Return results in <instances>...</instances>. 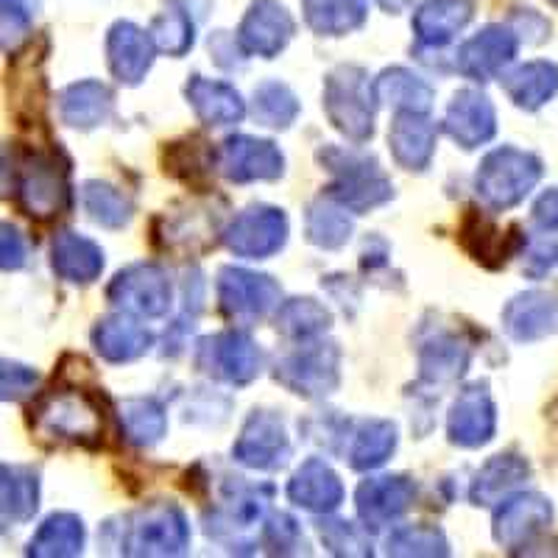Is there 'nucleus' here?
I'll list each match as a JSON object with an SVG mask.
<instances>
[{
	"mask_svg": "<svg viewBox=\"0 0 558 558\" xmlns=\"http://www.w3.org/2000/svg\"><path fill=\"white\" fill-rule=\"evenodd\" d=\"M107 531L118 533L114 545L123 556H182L191 545L187 517L173 502H151L123 517L121 525L109 522Z\"/></svg>",
	"mask_w": 558,
	"mask_h": 558,
	"instance_id": "1",
	"label": "nucleus"
},
{
	"mask_svg": "<svg viewBox=\"0 0 558 558\" xmlns=\"http://www.w3.org/2000/svg\"><path fill=\"white\" fill-rule=\"evenodd\" d=\"M32 425L43 438L59 445L96 447L101 441V408L89 393L76 388H53L32 408Z\"/></svg>",
	"mask_w": 558,
	"mask_h": 558,
	"instance_id": "2",
	"label": "nucleus"
},
{
	"mask_svg": "<svg viewBox=\"0 0 558 558\" xmlns=\"http://www.w3.org/2000/svg\"><path fill=\"white\" fill-rule=\"evenodd\" d=\"M375 84L357 64H341L324 82V109L343 137L366 143L375 134Z\"/></svg>",
	"mask_w": 558,
	"mask_h": 558,
	"instance_id": "3",
	"label": "nucleus"
},
{
	"mask_svg": "<svg viewBox=\"0 0 558 558\" xmlns=\"http://www.w3.org/2000/svg\"><path fill=\"white\" fill-rule=\"evenodd\" d=\"M542 162L520 148L502 146L488 154L475 173V191L492 209H511L525 202L527 193L539 184Z\"/></svg>",
	"mask_w": 558,
	"mask_h": 558,
	"instance_id": "4",
	"label": "nucleus"
},
{
	"mask_svg": "<svg viewBox=\"0 0 558 558\" xmlns=\"http://www.w3.org/2000/svg\"><path fill=\"white\" fill-rule=\"evenodd\" d=\"M318 159L336 177V182L327 187V196L343 204L349 213H368L372 207H380L393 196L391 182L377 168L375 159L347 154L341 148H324V151H318Z\"/></svg>",
	"mask_w": 558,
	"mask_h": 558,
	"instance_id": "5",
	"label": "nucleus"
},
{
	"mask_svg": "<svg viewBox=\"0 0 558 558\" xmlns=\"http://www.w3.org/2000/svg\"><path fill=\"white\" fill-rule=\"evenodd\" d=\"M271 492V486H248L241 477H229L216 511L204 517V531L209 539L221 542L229 550H252L254 542L248 539V533L266 514Z\"/></svg>",
	"mask_w": 558,
	"mask_h": 558,
	"instance_id": "6",
	"label": "nucleus"
},
{
	"mask_svg": "<svg viewBox=\"0 0 558 558\" xmlns=\"http://www.w3.org/2000/svg\"><path fill=\"white\" fill-rule=\"evenodd\" d=\"M68 168L57 154H20L14 162V198L26 216L48 221L68 207Z\"/></svg>",
	"mask_w": 558,
	"mask_h": 558,
	"instance_id": "7",
	"label": "nucleus"
},
{
	"mask_svg": "<svg viewBox=\"0 0 558 558\" xmlns=\"http://www.w3.org/2000/svg\"><path fill=\"white\" fill-rule=\"evenodd\" d=\"M338 366H341V352H338L336 343L318 341L282 357L274 368V377L288 391L316 400V397H327L338 388V383H341Z\"/></svg>",
	"mask_w": 558,
	"mask_h": 558,
	"instance_id": "8",
	"label": "nucleus"
},
{
	"mask_svg": "<svg viewBox=\"0 0 558 558\" xmlns=\"http://www.w3.org/2000/svg\"><path fill=\"white\" fill-rule=\"evenodd\" d=\"M279 286L268 274H254L246 268H221L218 271V305L235 324H257L279 305Z\"/></svg>",
	"mask_w": 558,
	"mask_h": 558,
	"instance_id": "9",
	"label": "nucleus"
},
{
	"mask_svg": "<svg viewBox=\"0 0 558 558\" xmlns=\"http://www.w3.org/2000/svg\"><path fill=\"white\" fill-rule=\"evenodd\" d=\"M109 302L118 311L134 313V316L146 318H162L173 305L171 279L159 266H140L126 268L112 279V286L107 291Z\"/></svg>",
	"mask_w": 558,
	"mask_h": 558,
	"instance_id": "10",
	"label": "nucleus"
},
{
	"mask_svg": "<svg viewBox=\"0 0 558 558\" xmlns=\"http://www.w3.org/2000/svg\"><path fill=\"white\" fill-rule=\"evenodd\" d=\"M223 241H227L229 252L246 257V260L271 257L288 241L286 213L277 207H266V204L248 207L246 213H241L235 221L229 223Z\"/></svg>",
	"mask_w": 558,
	"mask_h": 558,
	"instance_id": "11",
	"label": "nucleus"
},
{
	"mask_svg": "<svg viewBox=\"0 0 558 558\" xmlns=\"http://www.w3.org/2000/svg\"><path fill=\"white\" fill-rule=\"evenodd\" d=\"M198 366L229 386H248L260 375L263 352L246 332H221L202 341Z\"/></svg>",
	"mask_w": 558,
	"mask_h": 558,
	"instance_id": "12",
	"label": "nucleus"
},
{
	"mask_svg": "<svg viewBox=\"0 0 558 558\" xmlns=\"http://www.w3.org/2000/svg\"><path fill=\"white\" fill-rule=\"evenodd\" d=\"M232 456L248 470H282L291 458V438L282 418L271 411H254L243 425Z\"/></svg>",
	"mask_w": 558,
	"mask_h": 558,
	"instance_id": "13",
	"label": "nucleus"
},
{
	"mask_svg": "<svg viewBox=\"0 0 558 558\" xmlns=\"http://www.w3.org/2000/svg\"><path fill=\"white\" fill-rule=\"evenodd\" d=\"M218 168L229 182H266L279 179L286 171V159L271 140H257L248 134H235L221 143Z\"/></svg>",
	"mask_w": 558,
	"mask_h": 558,
	"instance_id": "14",
	"label": "nucleus"
},
{
	"mask_svg": "<svg viewBox=\"0 0 558 558\" xmlns=\"http://www.w3.org/2000/svg\"><path fill=\"white\" fill-rule=\"evenodd\" d=\"M296 23L277 0H254L238 28V45L254 57L274 59L291 43Z\"/></svg>",
	"mask_w": 558,
	"mask_h": 558,
	"instance_id": "15",
	"label": "nucleus"
},
{
	"mask_svg": "<svg viewBox=\"0 0 558 558\" xmlns=\"http://www.w3.org/2000/svg\"><path fill=\"white\" fill-rule=\"evenodd\" d=\"M497 430V408L486 383L463 388L458 400L452 402L450 418H447V433L450 441L458 447H483L495 438Z\"/></svg>",
	"mask_w": 558,
	"mask_h": 558,
	"instance_id": "16",
	"label": "nucleus"
},
{
	"mask_svg": "<svg viewBox=\"0 0 558 558\" xmlns=\"http://www.w3.org/2000/svg\"><path fill=\"white\" fill-rule=\"evenodd\" d=\"M416 502V483L402 475H386L363 481L355 495L357 517L366 527L380 531L400 520L408 508Z\"/></svg>",
	"mask_w": 558,
	"mask_h": 558,
	"instance_id": "17",
	"label": "nucleus"
},
{
	"mask_svg": "<svg viewBox=\"0 0 558 558\" xmlns=\"http://www.w3.org/2000/svg\"><path fill=\"white\" fill-rule=\"evenodd\" d=\"M553 522L550 500L539 495H514L502 500L495 514V539L506 550L531 545Z\"/></svg>",
	"mask_w": 558,
	"mask_h": 558,
	"instance_id": "18",
	"label": "nucleus"
},
{
	"mask_svg": "<svg viewBox=\"0 0 558 558\" xmlns=\"http://www.w3.org/2000/svg\"><path fill=\"white\" fill-rule=\"evenodd\" d=\"M517 34L506 26H486L458 48L456 64L466 78L488 82L502 73L517 57Z\"/></svg>",
	"mask_w": 558,
	"mask_h": 558,
	"instance_id": "19",
	"label": "nucleus"
},
{
	"mask_svg": "<svg viewBox=\"0 0 558 558\" xmlns=\"http://www.w3.org/2000/svg\"><path fill=\"white\" fill-rule=\"evenodd\" d=\"M154 53H157V43H154L151 32H143L134 23H114L109 28L107 37V57L112 76L121 84H140L151 70Z\"/></svg>",
	"mask_w": 558,
	"mask_h": 558,
	"instance_id": "20",
	"label": "nucleus"
},
{
	"mask_svg": "<svg viewBox=\"0 0 558 558\" xmlns=\"http://www.w3.org/2000/svg\"><path fill=\"white\" fill-rule=\"evenodd\" d=\"M445 132L466 151L483 146L497 132L495 104L481 89H461L447 107Z\"/></svg>",
	"mask_w": 558,
	"mask_h": 558,
	"instance_id": "21",
	"label": "nucleus"
},
{
	"mask_svg": "<svg viewBox=\"0 0 558 558\" xmlns=\"http://www.w3.org/2000/svg\"><path fill=\"white\" fill-rule=\"evenodd\" d=\"M502 327L514 341L558 336V299L542 291L520 293L502 311Z\"/></svg>",
	"mask_w": 558,
	"mask_h": 558,
	"instance_id": "22",
	"label": "nucleus"
},
{
	"mask_svg": "<svg viewBox=\"0 0 558 558\" xmlns=\"http://www.w3.org/2000/svg\"><path fill=\"white\" fill-rule=\"evenodd\" d=\"M388 146L405 171H425L436 154V126L427 121V114L400 112L388 132Z\"/></svg>",
	"mask_w": 558,
	"mask_h": 558,
	"instance_id": "23",
	"label": "nucleus"
},
{
	"mask_svg": "<svg viewBox=\"0 0 558 558\" xmlns=\"http://www.w3.org/2000/svg\"><path fill=\"white\" fill-rule=\"evenodd\" d=\"M288 497L299 508L313 511V514H327L336 511L343 502V483L336 472L318 458H311L296 470V475L288 483Z\"/></svg>",
	"mask_w": 558,
	"mask_h": 558,
	"instance_id": "24",
	"label": "nucleus"
},
{
	"mask_svg": "<svg viewBox=\"0 0 558 558\" xmlns=\"http://www.w3.org/2000/svg\"><path fill=\"white\" fill-rule=\"evenodd\" d=\"M151 343V332L143 324L134 322V318L123 316V313L101 318L96 324V330H93V347L109 363L137 361L140 355H146Z\"/></svg>",
	"mask_w": 558,
	"mask_h": 558,
	"instance_id": "25",
	"label": "nucleus"
},
{
	"mask_svg": "<svg viewBox=\"0 0 558 558\" xmlns=\"http://www.w3.org/2000/svg\"><path fill=\"white\" fill-rule=\"evenodd\" d=\"M184 96L191 101L193 112L198 114V121L207 123V126L241 123L243 114H246V107H243V98L238 96V89L223 82H216V78L191 76V82L184 87Z\"/></svg>",
	"mask_w": 558,
	"mask_h": 558,
	"instance_id": "26",
	"label": "nucleus"
},
{
	"mask_svg": "<svg viewBox=\"0 0 558 558\" xmlns=\"http://www.w3.org/2000/svg\"><path fill=\"white\" fill-rule=\"evenodd\" d=\"M472 363V347L456 332H438L430 341L422 343L418 349V368H422V380L433 386H445L456 383L458 377L466 375Z\"/></svg>",
	"mask_w": 558,
	"mask_h": 558,
	"instance_id": "27",
	"label": "nucleus"
},
{
	"mask_svg": "<svg viewBox=\"0 0 558 558\" xmlns=\"http://www.w3.org/2000/svg\"><path fill=\"white\" fill-rule=\"evenodd\" d=\"M51 266L68 282L76 286H89L96 282L104 271V252L101 246L89 238L76 235V232H59L51 246Z\"/></svg>",
	"mask_w": 558,
	"mask_h": 558,
	"instance_id": "28",
	"label": "nucleus"
},
{
	"mask_svg": "<svg viewBox=\"0 0 558 558\" xmlns=\"http://www.w3.org/2000/svg\"><path fill=\"white\" fill-rule=\"evenodd\" d=\"M472 14H475L472 0H427L413 17V32H416L418 43L427 48H441L466 28Z\"/></svg>",
	"mask_w": 558,
	"mask_h": 558,
	"instance_id": "29",
	"label": "nucleus"
},
{
	"mask_svg": "<svg viewBox=\"0 0 558 558\" xmlns=\"http://www.w3.org/2000/svg\"><path fill=\"white\" fill-rule=\"evenodd\" d=\"M114 98L112 89L101 82L70 84L59 93V118L73 129H96L109 121Z\"/></svg>",
	"mask_w": 558,
	"mask_h": 558,
	"instance_id": "30",
	"label": "nucleus"
},
{
	"mask_svg": "<svg viewBox=\"0 0 558 558\" xmlns=\"http://www.w3.org/2000/svg\"><path fill=\"white\" fill-rule=\"evenodd\" d=\"M461 243L486 268L506 266L508 257H514V252L520 248V241L514 235H506L495 221H488L477 209H470L463 218Z\"/></svg>",
	"mask_w": 558,
	"mask_h": 558,
	"instance_id": "31",
	"label": "nucleus"
},
{
	"mask_svg": "<svg viewBox=\"0 0 558 558\" xmlns=\"http://www.w3.org/2000/svg\"><path fill=\"white\" fill-rule=\"evenodd\" d=\"M527 477H531V463L522 456H517V452H502V456H495L477 472L470 497L475 506H497L514 488H520Z\"/></svg>",
	"mask_w": 558,
	"mask_h": 558,
	"instance_id": "32",
	"label": "nucleus"
},
{
	"mask_svg": "<svg viewBox=\"0 0 558 558\" xmlns=\"http://www.w3.org/2000/svg\"><path fill=\"white\" fill-rule=\"evenodd\" d=\"M508 98L525 112H536L558 93V68L553 62H527L502 76Z\"/></svg>",
	"mask_w": 558,
	"mask_h": 558,
	"instance_id": "33",
	"label": "nucleus"
},
{
	"mask_svg": "<svg viewBox=\"0 0 558 558\" xmlns=\"http://www.w3.org/2000/svg\"><path fill=\"white\" fill-rule=\"evenodd\" d=\"M377 104L393 107L397 112L427 114L433 107V87L405 68L383 70L375 78Z\"/></svg>",
	"mask_w": 558,
	"mask_h": 558,
	"instance_id": "34",
	"label": "nucleus"
},
{
	"mask_svg": "<svg viewBox=\"0 0 558 558\" xmlns=\"http://www.w3.org/2000/svg\"><path fill=\"white\" fill-rule=\"evenodd\" d=\"M39 508V475L28 466L0 470V514L7 525L28 522Z\"/></svg>",
	"mask_w": 558,
	"mask_h": 558,
	"instance_id": "35",
	"label": "nucleus"
},
{
	"mask_svg": "<svg viewBox=\"0 0 558 558\" xmlns=\"http://www.w3.org/2000/svg\"><path fill=\"white\" fill-rule=\"evenodd\" d=\"M307 26L322 37H343L366 23V0H302Z\"/></svg>",
	"mask_w": 558,
	"mask_h": 558,
	"instance_id": "36",
	"label": "nucleus"
},
{
	"mask_svg": "<svg viewBox=\"0 0 558 558\" xmlns=\"http://www.w3.org/2000/svg\"><path fill=\"white\" fill-rule=\"evenodd\" d=\"M84 547V522L76 514H53L39 525L37 536L28 545L34 558H68L78 556Z\"/></svg>",
	"mask_w": 558,
	"mask_h": 558,
	"instance_id": "37",
	"label": "nucleus"
},
{
	"mask_svg": "<svg viewBox=\"0 0 558 558\" xmlns=\"http://www.w3.org/2000/svg\"><path fill=\"white\" fill-rule=\"evenodd\" d=\"M397 450V427L386 418H368L355 430L349 447V466L357 472L377 470Z\"/></svg>",
	"mask_w": 558,
	"mask_h": 558,
	"instance_id": "38",
	"label": "nucleus"
},
{
	"mask_svg": "<svg viewBox=\"0 0 558 558\" xmlns=\"http://www.w3.org/2000/svg\"><path fill=\"white\" fill-rule=\"evenodd\" d=\"M121 427L126 433V441L134 447H154L162 441L168 433L166 408L151 397H137V400L121 402Z\"/></svg>",
	"mask_w": 558,
	"mask_h": 558,
	"instance_id": "39",
	"label": "nucleus"
},
{
	"mask_svg": "<svg viewBox=\"0 0 558 558\" xmlns=\"http://www.w3.org/2000/svg\"><path fill=\"white\" fill-rule=\"evenodd\" d=\"M349 209L338 204L336 198H318L307 209V241L318 248H341L352 235V218Z\"/></svg>",
	"mask_w": 558,
	"mask_h": 558,
	"instance_id": "40",
	"label": "nucleus"
},
{
	"mask_svg": "<svg viewBox=\"0 0 558 558\" xmlns=\"http://www.w3.org/2000/svg\"><path fill=\"white\" fill-rule=\"evenodd\" d=\"M82 202L89 218L107 229H121L132 221V198L107 182H87L82 187Z\"/></svg>",
	"mask_w": 558,
	"mask_h": 558,
	"instance_id": "41",
	"label": "nucleus"
},
{
	"mask_svg": "<svg viewBox=\"0 0 558 558\" xmlns=\"http://www.w3.org/2000/svg\"><path fill=\"white\" fill-rule=\"evenodd\" d=\"M151 37L154 43H157L159 51H166L168 57H184V53L193 48L196 23H193L187 9L177 7V0H171L166 7V12L154 17Z\"/></svg>",
	"mask_w": 558,
	"mask_h": 558,
	"instance_id": "42",
	"label": "nucleus"
},
{
	"mask_svg": "<svg viewBox=\"0 0 558 558\" xmlns=\"http://www.w3.org/2000/svg\"><path fill=\"white\" fill-rule=\"evenodd\" d=\"M330 322V313L324 311V305H318L316 299H291L277 313V330L288 338H299V341L322 336Z\"/></svg>",
	"mask_w": 558,
	"mask_h": 558,
	"instance_id": "43",
	"label": "nucleus"
},
{
	"mask_svg": "<svg viewBox=\"0 0 558 558\" xmlns=\"http://www.w3.org/2000/svg\"><path fill=\"white\" fill-rule=\"evenodd\" d=\"M254 121L271 129H288L299 114V101L282 82H266L254 89Z\"/></svg>",
	"mask_w": 558,
	"mask_h": 558,
	"instance_id": "44",
	"label": "nucleus"
},
{
	"mask_svg": "<svg viewBox=\"0 0 558 558\" xmlns=\"http://www.w3.org/2000/svg\"><path fill=\"white\" fill-rule=\"evenodd\" d=\"M209 209H193L166 229V246L182 252H204L209 243H216V218L207 216Z\"/></svg>",
	"mask_w": 558,
	"mask_h": 558,
	"instance_id": "45",
	"label": "nucleus"
},
{
	"mask_svg": "<svg viewBox=\"0 0 558 558\" xmlns=\"http://www.w3.org/2000/svg\"><path fill=\"white\" fill-rule=\"evenodd\" d=\"M388 556H450V542L433 525H408L386 545Z\"/></svg>",
	"mask_w": 558,
	"mask_h": 558,
	"instance_id": "46",
	"label": "nucleus"
},
{
	"mask_svg": "<svg viewBox=\"0 0 558 558\" xmlns=\"http://www.w3.org/2000/svg\"><path fill=\"white\" fill-rule=\"evenodd\" d=\"M318 533H322L324 545L330 547V553H336V556H372V542L352 522L324 520L318 522Z\"/></svg>",
	"mask_w": 558,
	"mask_h": 558,
	"instance_id": "47",
	"label": "nucleus"
},
{
	"mask_svg": "<svg viewBox=\"0 0 558 558\" xmlns=\"http://www.w3.org/2000/svg\"><path fill=\"white\" fill-rule=\"evenodd\" d=\"M0 3H3V48L12 51L32 28L39 0H0Z\"/></svg>",
	"mask_w": 558,
	"mask_h": 558,
	"instance_id": "48",
	"label": "nucleus"
},
{
	"mask_svg": "<svg viewBox=\"0 0 558 558\" xmlns=\"http://www.w3.org/2000/svg\"><path fill=\"white\" fill-rule=\"evenodd\" d=\"M263 542H266L268 553H279V556L296 553L299 545H305L302 531H299V522L288 514H274L271 520L266 522Z\"/></svg>",
	"mask_w": 558,
	"mask_h": 558,
	"instance_id": "49",
	"label": "nucleus"
},
{
	"mask_svg": "<svg viewBox=\"0 0 558 558\" xmlns=\"http://www.w3.org/2000/svg\"><path fill=\"white\" fill-rule=\"evenodd\" d=\"M37 386V372L23 363H12L7 361L3 363V372H0V397L7 402H17L23 397L34 391Z\"/></svg>",
	"mask_w": 558,
	"mask_h": 558,
	"instance_id": "50",
	"label": "nucleus"
},
{
	"mask_svg": "<svg viewBox=\"0 0 558 558\" xmlns=\"http://www.w3.org/2000/svg\"><path fill=\"white\" fill-rule=\"evenodd\" d=\"M0 232H3L0 235V266H3V271H17V268L26 266V241L12 223H3Z\"/></svg>",
	"mask_w": 558,
	"mask_h": 558,
	"instance_id": "51",
	"label": "nucleus"
},
{
	"mask_svg": "<svg viewBox=\"0 0 558 558\" xmlns=\"http://www.w3.org/2000/svg\"><path fill=\"white\" fill-rule=\"evenodd\" d=\"M553 271H558V243H539L527 254L525 274L533 279H545Z\"/></svg>",
	"mask_w": 558,
	"mask_h": 558,
	"instance_id": "52",
	"label": "nucleus"
},
{
	"mask_svg": "<svg viewBox=\"0 0 558 558\" xmlns=\"http://www.w3.org/2000/svg\"><path fill=\"white\" fill-rule=\"evenodd\" d=\"M533 221L542 229H558V187L547 191L539 202L533 204Z\"/></svg>",
	"mask_w": 558,
	"mask_h": 558,
	"instance_id": "53",
	"label": "nucleus"
},
{
	"mask_svg": "<svg viewBox=\"0 0 558 558\" xmlns=\"http://www.w3.org/2000/svg\"><path fill=\"white\" fill-rule=\"evenodd\" d=\"M547 416H550L553 422H556V425H558V397H556V400H553V405L547 408Z\"/></svg>",
	"mask_w": 558,
	"mask_h": 558,
	"instance_id": "54",
	"label": "nucleus"
},
{
	"mask_svg": "<svg viewBox=\"0 0 558 558\" xmlns=\"http://www.w3.org/2000/svg\"><path fill=\"white\" fill-rule=\"evenodd\" d=\"M383 3H386V7H388V0H383Z\"/></svg>",
	"mask_w": 558,
	"mask_h": 558,
	"instance_id": "55",
	"label": "nucleus"
}]
</instances>
